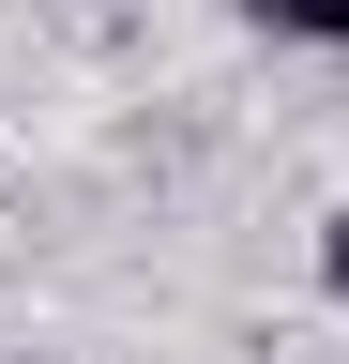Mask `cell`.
<instances>
[{"instance_id":"cell-1","label":"cell","mask_w":349,"mask_h":364,"mask_svg":"<svg viewBox=\"0 0 349 364\" xmlns=\"http://www.w3.org/2000/svg\"><path fill=\"white\" fill-rule=\"evenodd\" d=\"M243 31H289V46H349V0H228Z\"/></svg>"},{"instance_id":"cell-2","label":"cell","mask_w":349,"mask_h":364,"mask_svg":"<svg viewBox=\"0 0 349 364\" xmlns=\"http://www.w3.org/2000/svg\"><path fill=\"white\" fill-rule=\"evenodd\" d=\"M319 289L349 304V213H319Z\"/></svg>"}]
</instances>
